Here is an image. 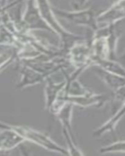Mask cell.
Masks as SVG:
<instances>
[{
  "mask_svg": "<svg viewBox=\"0 0 125 156\" xmlns=\"http://www.w3.org/2000/svg\"><path fill=\"white\" fill-rule=\"evenodd\" d=\"M35 2L43 20L46 22L50 28L52 29V32L55 33L60 37L62 46L61 48L62 51L64 52V50L68 51L73 44L77 42V41H80L81 39L80 37L67 31L61 26L55 17L53 7L51 6L48 0H35Z\"/></svg>",
  "mask_w": 125,
  "mask_h": 156,
  "instance_id": "cell-1",
  "label": "cell"
},
{
  "mask_svg": "<svg viewBox=\"0 0 125 156\" xmlns=\"http://www.w3.org/2000/svg\"><path fill=\"white\" fill-rule=\"evenodd\" d=\"M2 128H9L14 130L18 134H20L25 140L32 142L34 144L47 149L48 151H55V152L60 153L62 154H70L69 151H66L63 147L54 142L49 136L38 130L31 129L28 126H15V125L6 124L2 122H0V129H2Z\"/></svg>",
  "mask_w": 125,
  "mask_h": 156,
  "instance_id": "cell-2",
  "label": "cell"
},
{
  "mask_svg": "<svg viewBox=\"0 0 125 156\" xmlns=\"http://www.w3.org/2000/svg\"><path fill=\"white\" fill-rule=\"evenodd\" d=\"M23 28L27 31L34 30H45L52 32V29L43 20L36 5L35 0H27L26 8L22 15Z\"/></svg>",
  "mask_w": 125,
  "mask_h": 156,
  "instance_id": "cell-3",
  "label": "cell"
},
{
  "mask_svg": "<svg viewBox=\"0 0 125 156\" xmlns=\"http://www.w3.org/2000/svg\"><path fill=\"white\" fill-rule=\"evenodd\" d=\"M53 11L55 15L64 18L65 20L75 24L86 26L92 30H97L98 29V20L95 16V12L92 9H88L84 10H76L70 12L53 7Z\"/></svg>",
  "mask_w": 125,
  "mask_h": 156,
  "instance_id": "cell-4",
  "label": "cell"
},
{
  "mask_svg": "<svg viewBox=\"0 0 125 156\" xmlns=\"http://www.w3.org/2000/svg\"><path fill=\"white\" fill-rule=\"evenodd\" d=\"M69 62L76 69L84 70L87 66L92 65L91 48L83 43L76 42L68 50Z\"/></svg>",
  "mask_w": 125,
  "mask_h": 156,
  "instance_id": "cell-5",
  "label": "cell"
},
{
  "mask_svg": "<svg viewBox=\"0 0 125 156\" xmlns=\"http://www.w3.org/2000/svg\"><path fill=\"white\" fill-rule=\"evenodd\" d=\"M20 74H21V77H20V82L16 86L19 89L35 85L46 80L47 78L45 75L38 72L35 69L23 63H22V67L20 69Z\"/></svg>",
  "mask_w": 125,
  "mask_h": 156,
  "instance_id": "cell-6",
  "label": "cell"
},
{
  "mask_svg": "<svg viewBox=\"0 0 125 156\" xmlns=\"http://www.w3.org/2000/svg\"><path fill=\"white\" fill-rule=\"evenodd\" d=\"M25 141L24 139L9 128L0 129V151H10Z\"/></svg>",
  "mask_w": 125,
  "mask_h": 156,
  "instance_id": "cell-7",
  "label": "cell"
},
{
  "mask_svg": "<svg viewBox=\"0 0 125 156\" xmlns=\"http://www.w3.org/2000/svg\"><path fill=\"white\" fill-rule=\"evenodd\" d=\"M46 84L45 87V108L49 111L53 103L59 96L61 90L63 88L66 83V80L61 83H55L49 77L46 78Z\"/></svg>",
  "mask_w": 125,
  "mask_h": 156,
  "instance_id": "cell-8",
  "label": "cell"
},
{
  "mask_svg": "<svg viewBox=\"0 0 125 156\" xmlns=\"http://www.w3.org/2000/svg\"><path fill=\"white\" fill-rule=\"evenodd\" d=\"M125 114V101L123 103V107L121 108V109L118 112V113L115 115L114 117H112V119H110L109 121H108L105 124H104L103 126L100 127L99 129L95 130V133H94V136H100L101 135L104 134L106 132H109V130H112L114 126H116V124L118 122V121L120 120V118L123 116Z\"/></svg>",
  "mask_w": 125,
  "mask_h": 156,
  "instance_id": "cell-9",
  "label": "cell"
},
{
  "mask_svg": "<svg viewBox=\"0 0 125 156\" xmlns=\"http://www.w3.org/2000/svg\"><path fill=\"white\" fill-rule=\"evenodd\" d=\"M101 153H111V152H125V140L118 141L116 143L105 146L100 149Z\"/></svg>",
  "mask_w": 125,
  "mask_h": 156,
  "instance_id": "cell-10",
  "label": "cell"
},
{
  "mask_svg": "<svg viewBox=\"0 0 125 156\" xmlns=\"http://www.w3.org/2000/svg\"><path fill=\"white\" fill-rule=\"evenodd\" d=\"M8 0H2V3H1V5H0V9H2L6 5V2H7Z\"/></svg>",
  "mask_w": 125,
  "mask_h": 156,
  "instance_id": "cell-11",
  "label": "cell"
},
{
  "mask_svg": "<svg viewBox=\"0 0 125 156\" xmlns=\"http://www.w3.org/2000/svg\"><path fill=\"white\" fill-rule=\"evenodd\" d=\"M0 24H1V15H0Z\"/></svg>",
  "mask_w": 125,
  "mask_h": 156,
  "instance_id": "cell-12",
  "label": "cell"
},
{
  "mask_svg": "<svg viewBox=\"0 0 125 156\" xmlns=\"http://www.w3.org/2000/svg\"><path fill=\"white\" fill-rule=\"evenodd\" d=\"M1 3H2V0H0V5H1Z\"/></svg>",
  "mask_w": 125,
  "mask_h": 156,
  "instance_id": "cell-13",
  "label": "cell"
}]
</instances>
